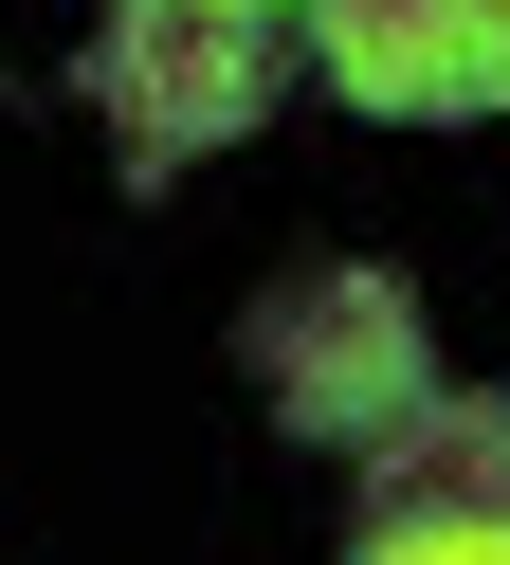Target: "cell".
Returning a JSON list of instances; mask_svg holds the SVG:
<instances>
[{"instance_id":"1","label":"cell","mask_w":510,"mask_h":565,"mask_svg":"<svg viewBox=\"0 0 510 565\" xmlns=\"http://www.w3.org/2000/svg\"><path fill=\"white\" fill-rule=\"evenodd\" d=\"M291 55H310V0H109L92 92H109V128H128V164L164 183V164L237 147V128L274 110Z\"/></svg>"},{"instance_id":"2","label":"cell","mask_w":510,"mask_h":565,"mask_svg":"<svg viewBox=\"0 0 510 565\" xmlns=\"http://www.w3.org/2000/svg\"><path fill=\"white\" fill-rule=\"evenodd\" d=\"M237 365L274 383V419H291V438H347V456H383L401 419L437 402V383H419V310H401L383 274H347V256H328V274H291V292L237 329Z\"/></svg>"},{"instance_id":"3","label":"cell","mask_w":510,"mask_h":565,"mask_svg":"<svg viewBox=\"0 0 510 565\" xmlns=\"http://www.w3.org/2000/svg\"><path fill=\"white\" fill-rule=\"evenodd\" d=\"M310 55L383 128H474L510 110V0H310Z\"/></svg>"},{"instance_id":"4","label":"cell","mask_w":510,"mask_h":565,"mask_svg":"<svg viewBox=\"0 0 510 565\" xmlns=\"http://www.w3.org/2000/svg\"><path fill=\"white\" fill-rule=\"evenodd\" d=\"M364 529H510V383H456L401 419L364 456Z\"/></svg>"},{"instance_id":"5","label":"cell","mask_w":510,"mask_h":565,"mask_svg":"<svg viewBox=\"0 0 510 565\" xmlns=\"http://www.w3.org/2000/svg\"><path fill=\"white\" fill-rule=\"evenodd\" d=\"M347 565H510V529H364Z\"/></svg>"}]
</instances>
